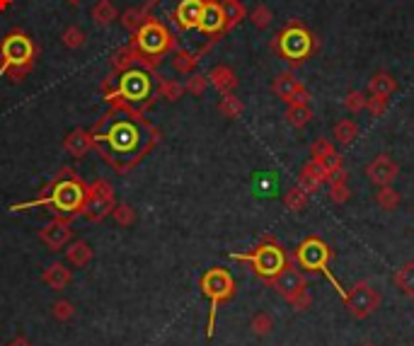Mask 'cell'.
<instances>
[{
    "label": "cell",
    "instance_id": "1",
    "mask_svg": "<svg viewBox=\"0 0 414 346\" xmlns=\"http://www.w3.org/2000/svg\"><path fill=\"white\" fill-rule=\"evenodd\" d=\"M92 146L102 152L116 172L126 175L153 150L158 143V131L129 104H116L95 129Z\"/></svg>",
    "mask_w": 414,
    "mask_h": 346
},
{
    "label": "cell",
    "instance_id": "2",
    "mask_svg": "<svg viewBox=\"0 0 414 346\" xmlns=\"http://www.w3.org/2000/svg\"><path fill=\"white\" fill-rule=\"evenodd\" d=\"M85 198H88V187H85L78 177L70 175L68 170H63V175L49 187V191H46L44 196H39L37 201H32V203H24V206H20V208L46 206L56 213V218L70 221V218L83 213Z\"/></svg>",
    "mask_w": 414,
    "mask_h": 346
},
{
    "label": "cell",
    "instance_id": "3",
    "mask_svg": "<svg viewBox=\"0 0 414 346\" xmlns=\"http://www.w3.org/2000/svg\"><path fill=\"white\" fill-rule=\"evenodd\" d=\"M272 49L286 61V63L296 68V65L305 63V61L318 51V39H315V34L310 32L300 19H291V22L274 37Z\"/></svg>",
    "mask_w": 414,
    "mask_h": 346
},
{
    "label": "cell",
    "instance_id": "4",
    "mask_svg": "<svg viewBox=\"0 0 414 346\" xmlns=\"http://www.w3.org/2000/svg\"><path fill=\"white\" fill-rule=\"evenodd\" d=\"M330 262H332V249L322 237L318 235H308L298 247H296V264H298L303 272L310 274H325L330 278V283L337 288L342 298H344V288L339 286V281L335 278V274L330 272Z\"/></svg>",
    "mask_w": 414,
    "mask_h": 346
},
{
    "label": "cell",
    "instance_id": "5",
    "mask_svg": "<svg viewBox=\"0 0 414 346\" xmlns=\"http://www.w3.org/2000/svg\"><path fill=\"white\" fill-rule=\"evenodd\" d=\"M230 257L238 259V262H250V264H252V269H254V274H257V276H262L264 281L274 278L276 274H279L281 269H284L286 264L291 262L289 254L284 252V247H281L272 235H264L262 242H259V247L254 249V252H250V254H230Z\"/></svg>",
    "mask_w": 414,
    "mask_h": 346
},
{
    "label": "cell",
    "instance_id": "6",
    "mask_svg": "<svg viewBox=\"0 0 414 346\" xmlns=\"http://www.w3.org/2000/svg\"><path fill=\"white\" fill-rule=\"evenodd\" d=\"M119 97L121 104L129 107H138L143 102H148L153 97V75L148 68H141V65H131L124 73L119 75V80L114 83V93H112L109 100Z\"/></svg>",
    "mask_w": 414,
    "mask_h": 346
},
{
    "label": "cell",
    "instance_id": "7",
    "mask_svg": "<svg viewBox=\"0 0 414 346\" xmlns=\"http://www.w3.org/2000/svg\"><path fill=\"white\" fill-rule=\"evenodd\" d=\"M199 286H201V293L208 298V303H211V315H208V337H213L218 308H221V303H228V300L235 296V278L230 276V272H226V269L213 267L204 274L201 281H199Z\"/></svg>",
    "mask_w": 414,
    "mask_h": 346
},
{
    "label": "cell",
    "instance_id": "8",
    "mask_svg": "<svg viewBox=\"0 0 414 346\" xmlns=\"http://www.w3.org/2000/svg\"><path fill=\"white\" fill-rule=\"evenodd\" d=\"M134 49H136L138 58H143L148 65H155L158 58L172 49V37L160 22L146 19V22L136 29Z\"/></svg>",
    "mask_w": 414,
    "mask_h": 346
},
{
    "label": "cell",
    "instance_id": "9",
    "mask_svg": "<svg viewBox=\"0 0 414 346\" xmlns=\"http://www.w3.org/2000/svg\"><path fill=\"white\" fill-rule=\"evenodd\" d=\"M0 68H10V65H17V68H32L34 61V44L27 34H8L0 44Z\"/></svg>",
    "mask_w": 414,
    "mask_h": 346
},
{
    "label": "cell",
    "instance_id": "10",
    "mask_svg": "<svg viewBox=\"0 0 414 346\" xmlns=\"http://www.w3.org/2000/svg\"><path fill=\"white\" fill-rule=\"evenodd\" d=\"M344 305L351 313L354 320H366L381 308V293L371 286L368 281H359L351 286V291L344 293Z\"/></svg>",
    "mask_w": 414,
    "mask_h": 346
},
{
    "label": "cell",
    "instance_id": "11",
    "mask_svg": "<svg viewBox=\"0 0 414 346\" xmlns=\"http://www.w3.org/2000/svg\"><path fill=\"white\" fill-rule=\"evenodd\" d=\"M112 208H114V191H112L109 182L100 180L92 187H88V198H85V206L80 216H85L92 223H100L107 216H112Z\"/></svg>",
    "mask_w": 414,
    "mask_h": 346
},
{
    "label": "cell",
    "instance_id": "12",
    "mask_svg": "<svg viewBox=\"0 0 414 346\" xmlns=\"http://www.w3.org/2000/svg\"><path fill=\"white\" fill-rule=\"evenodd\" d=\"M267 283L284 300H291L293 296H298L300 291H305V288H308V278H305L303 269H298L293 262L286 264V267L281 269V272L276 274L274 278H269Z\"/></svg>",
    "mask_w": 414,
    "mask_h": 346
},
{
    "label": "cell",
    "instance_id": "13",
    "mask_svg": "<svg viewBox=\"0 0 414 346\" xmlns=\"http://www.w3.org/2000/svg\"><path fill=\"white\" fill-rule=\"evenodd\" d=\"M364 175L368 177V182L376 187H388L395 182V177L400 175V165H397L395 160H392L388 152H381V155H376L371 162L364 167Z\"/></svg>",
    "mask_w": 414,
    "mask_h": 346
},
{
    "label": "cell",
    "instance_id": "14",
    "mask_svg": "<svg viewBox=\"0 0 414 346\" xmlns=\"http://www.w3.org/2000/svg\"><path fill=\"white\" fill-rule=\"evenodd\" d=\"M197 29L206 37H218L226 32V17H223L221 0H204L201 17H199Z\"/></svg>",
    "mask_w": 414,
    "mask_h": 346
},
{
    "label": "cell",
    "instance_id": "15",
    "mask_svg": "<svg viewBox=\"0 0 414 346\" xmlns=\"http://www.w3.org/2000/svg\"><path fill=\"white\" fill-rule=\"evenodd\" d=\"M39 237L44 240L46 247L63 249L70 242V237H73V230H70V223L66 218H54L39 230Z\"/></svg>",
    "mask_w": 414,
    "mask_h": 346
},
{
    "label": "cell",
    "instance_id": "16",
    "mask_svg": "<svg viewBox=\"0 0 414 346\" xmlns=\"http://www.w3.org/2000/svg\"><path fill=\"white\" fill-rule=\"evenodd\" d=\"M303 90H308V88H305V83L296 73H291V70H284V73H279L274 78V83H272V93L281 102H286V104H291V102L298 97Z\"/></svg>",
    "mask_w": 414,
    "mask_h": 346
},
{
    "label": "cell",
    "instance_id": "17",
    "mask_svg": "<svg viewBox=\"0 0 414 346\" xmlns=\"http://www.w3.org/2000/svg\"><path fill=\"white\" fill-rule=\"evenodd\" d=\"M201 10H204V0H180L172 13V22L182 29V32H192L197 29L199 17H201Z\"/></svg>",
    "mask_w": 414,
    "mask_h": 346
},
{
    "label": "cell",
    "instance_id": "18",
    "mask_svg": "<svg viewBox=\"0 0 414 346\" xmlns=\"http://www.w3.org/2000/svg\"><path fill=\"white\" fill-rule=\"evenodd\" d=\"M327 182H330V177H327L325 167H322L320 162L308 160L303 167H300L298 187H300L303 191H308V194H315V191H318L322 184H327Z\"/></svg>",
    "mask_w": 414,
    "mask_h": 346
},
{
    "label": "cell",
    "instance_id": "19",
    "mask_svg": "<svg viewBox=\"0 0 414 346\" xmlns=\"http://www.w3.org/2000/svg\"><path fill=\"white\" fill-rule=\"evenodd\" d=\"M208 85H213L221 95H230L238 88V75H235V70L228 68V65H216V68L208 73Z\"/></svg>",
    "mask_w": 414,
    "mask_h": 346
},
{
    "label": "cell",
    "instance_id": "20",
    "mask_svg": "<svg viewBox=\"0 0 414 346\" xmlns=\"http://www.w3.org/2000/svg\"><path fill=\"white\" fill-rule=\"evenodd\" d=\"M63 148L68 150L73 157H83L90 148H95V146H92V134L90 131H83V129L73 131V134L66 136Z\"/></svg>",
    "mask_w": 414,
    "mask_h": 346
},
{
    "label": "cell",
    "instance_id": "21",
    "mask_svg": "<svg viewBox=\"0 0 414 346\" xmlns=\"http://www.w3.org/2000/svg\"><path fill=\"white\" fill-rule=\"evenodd\" d=\"M327 187H330V201L332 203H346L351 198V189H349V172L346 170H339L335 177H332L330 182H327Z\"/></svg>",
    "mask_w": 414,
    "mask_h": 346
},
{
    "label": "cell",
    "instance_id": "22",
    "mask_svg": "<svg viewBox=\"0 0 414 346\" xmlns=\"http://www.w3.org/2000/svg\"><path fill=\"white\" fill-rule=\"evenodd\" d=\"M92 257H95V252H92V247L83 240L68 242V247H66V259L78 269L88 267V264L92 262Z\"/></svg>",
    "mask_w": 414,
    "mask_h": 346
},
{
    "label": "cell",
    "instance_id": "23",
    "mask_svg": "<svg viewBox=\"0 0 414 346\" xmlns=\"http://www.w3.org/2000/svg\"><path fill=\"white\" fill-rule=\"evenodd\" d=\"M397 90V80L392 78L388 70H378V73L371 75L368 80V93L371 95H383V97H390Z\"/></svg>",
    "mask_w": 414,
    "mask_h": 346
},
{
    "label": "cell",
    "instance_id": "24",
    "mask_svg": "<svg viewBox=\"0 0 414 346\" xmlns=\"http://www.w3.org/2000/svg\"><path fill=\"white\" fill-rule=\"evenodd\" d=\"M44 283L49 288H54V291H63V288L70 283V269L61 262H54L44 272Z\"/></svg>",
    "mask_w": 414,
    "mask_h": 346
},
{
    "label": "cell",
    "instance_id": "25",
    "mask_svg": "<svg viewBox=\"0 0 414 346\" xmlns=\"http://www.w3.org/2000/svg\"><path fill=\"white\" fill-rule=\"evenodd\" d=\"M392 281H395L397 291H400L402 296L414 300V262L402 264V267L395 272V276H392Z\"/></svg>",
    "mask_w": 414,
    "mask_h": 346
},
{
    "label": "cell",
    "instance_id": "26",
    "mask_svg": "<svg viewBox=\"0 0 414 346\" xmlns=\"http://www.w3.org/2000/svg\"><path fill=\"white\" fill-rule=\"evenodd\" d=\"M284 116H286V121H289V126H293V129H305V126L313 121V109H310V104H289Z\"/></svg>",
    "mask_w": 414,
    "mask_h": 346
},
{
    "label": "cell",
    "instance_id": "27",
    "mask_svg": "<svg viewBox=\"0 0 414 346\" xmlns=\"http://www.w3.org/2000/svg\"><path fill=\"white\" fill-rule=\"evenodd\" d=\"M332 136L339 146H351L359 136V126H356L354 119H339L332 129Z\"/></svg>",
    "mask_w": 414,
    "mask_h": 346
},
{
    "label": "cell",
    "instance_id": "28",
    "mask_svg": "<svg viewBox=\"0 0 414 346\" xmlns=\"http://www.w3.org/2000/svg\"><path fill=\"white\" fill-rule=\"evenodd\" d=\"M221 8H223V17H226V32L233 29L235 24H240L247 15L245 5L240 0H221Z\"/></svg>",
    "mask_w": 414,
    "mask_h": 346
},
{
    "label": "cell",
    "instance_id": "29",
    "mask_svg": "<svg viewBox=\"0 0 414 346\" xmlns=\"http://www.w3.org/2000/svg\"><path fill=\"white\" fill-rule=\"evenodd\" d=\"M116 17H119V13H116L112 0H100V3L92 8V19H95L97 24H102V27H109L112 22H116Z\"/></svg>",
    "mask_w": 414,
    "mask_h": 346
},
{
    "label": "cell",
    "instance_id": "30",
    "mask_svg": "<svg viewBox=\"0 0 414 346\" xmlns=\"http://www.w3.org/2000/svg\"><path fill=\"white\" fill-rule=\"evenodd\" d=\"M308 201H310V194L300 189L298 184L291 187V189L284 194V206L289 208V211H293V213L305 211V208H308Z\"/></svg>",
    "mask_w": 414,
    "mask_h": 346
},
{
    "label": "cell",
    "instance_id": "31",
    "mask_svg": "<svg viewBox=\"0 0 414 346\" xmlns=\"http://www.w3.org/2000/svg\"><path fill=\"white\" fill-rule=\"evenodd\" d=\"M402 196L397 189H392V184L388 187H376V203L383 208V211H395L400 206Z\"/></svg>",
    "mask_w": 414,
    "mask_h": 346
},
{
    "label": "cell",
    "instance_id": "32",
    "mask_svg": "<svg viewBox=\"0 0 414 346\" xmlns=\"http://www.w3.org/2000/svg\"><path fill=\"white\" fill-rule=\"evenodd\" d=\"M218 111H221L223 116H228V119H238L245 111V104H243V100L230 93V95H223L221 102H218Z\"/></svg>",
    "mask_w": 414,
    "mask_h": 346
},
{
    "label": "cell",
    "instance_id": "33",
    "mask_svg": "<svg viewBox=\"0 0 414 346\" xmlns=\"http://www.w3.org/2000/svg\"><path fill=\"white\" fill-rule=\"evenodd\" d=\"M194 65H197V56L189 54V51L184 49H175L172 51V68L177 70V73H192Z\"/></svg>",
    "mask_w": 414,
    "mask_h": 346
},
{
    "label": "cell",
    "instance_id": "34",
    "mask_svg": "<svg viewBox=\"0 0 414 346\" xmlns=\"http://www.w3.org/2000/svg\"><path fill=\"white\" fill-rule=\"evenodd\" d=\"M250 329H252L254 337H269L274 329V320L269 313H257L252 320H250Z\"/></svg>",
    "mask_w": 414,
    "mask_h": 346
},
{
    "label": "cell",
    "instance_id": "35",
    "mask_svg": "<svg viewBox=\"0 0 414 346\" xmlns=\"http://www.w3.org/2000/svg\"><path fill=\"white\" fill-rule=\"evenodd\" d=\"M250 19H252V24L257 29H267L269 24H272V19H274V13H272V8H269V5L259 3V5H254V8H252Z\"/></svg>",
    "mask_w": 414,
    "mask_h": 346
},
{
    "label": "cell",
    "instance_id": "36",
    "mask_svg": "<svg viewBox=\"0 0 414 346\" xmlns=\"http://www.w3.org/2000/svg\"><path fill=\"white\" fill-rule=\"evenodd\" d=\"M112 218H114L119 226L129 228L136 223V211L129 206V203H114V208H112Z\"/></svg>",
    "mask_w": 414,
    "mask_h": 346
},
{
    "label": "cell",
    "instance_id": "37",
    "mask_svg": "<svg viewBox=\"0 0 414 346\" xmlns=\"http://www.w3.org/2000/svg\"><path fill=\"white\" fill-rule=\"evenodd\" d=\"M158 93H160V97L175 102V100H180L184 95V85L177 83L175 78H162L160 80V90H158Z\"/></svg>",
    "mask_w": 414,
    "mask_h": 346
},
{
    "label": "cell",
    "instance_id": "38",
    "mask_svg": "<svg viewBox=\"0 0 414 346\" xmlns=\"http://www.w3.org/2000/svg\"><path fill=\"white\" fill-rule=\"evenodd\" d=\"M184 90H187V93H192L194 97H201V95L208 90V75H201V73H189L187 83H184Z\"/></svg>",
    "mask_w": 414,
    "mask_h": 346
},
{
    "label": "cell",
    "instance_id": "39",
    "mask_svg": "<svg viewBox=\"0 0 414 346\" xmlns=\"http://www.w3.org/2000/svg\"><path fill=\"white\" fill-rule=\"evenodd\" d=\"M335 150H337V148H335V143H332V141L318 139V141H313V146H310V160L322 162L327 155H332Z\"/></svg>",
    "mask_w": 414,
    "mask_h": 346
},
{
    "label": "cell",
    "instance_id": "40",
    "mask_svg": "<svg viewBox=\"0 0 414 346\" xmlns=\"http://www.w3.org/2000/svg\"><path fill=\"white\" fill-rule=\"evenodd\" d=\"M344 107L351 114H359V111L366 109V95L361 93V90H349V93L344 95Z\"/></svg>",
    "mask_w": 414,
    "mask_h": 346
},
{
    "label": "cell",
    "instance_id": "41",
    "mask_svg": "<svg viewBox=\"0 0 414 346\" xmlns=\"http://www.w3.org/2000/svg\"><path fill=\"white\" fill-rule=\"evenodd\" d=\"M388 102H390V97H383V95H371V97H366V109L364 111H368L373 119H378V116L385 114Z\"/></svg>",
    "mask_w": 414,
    "mask_h": 346
},
{
    "label": "cell",
    "instance_id": "42",
    "mask_svg": "<svg viewBox=\"0 0 414 346\" xmlns=\"http://www.w3.org/2000/svg\"><path fill=\"white\" fill-rule=\"evenodd\" d=\"M51 310H54V317L59 320V322H70V320L75 317V305L70 303V300H56Z\"/></svg>",
    "mask_w": 414,
    "mask_h": 346
},
{
    "label": "cell",
    "instance_id": "43",
    "mask_svg": "<svg viewBox=\"0 0 414 346\" xmlns=\"http://www.w3.org/2000/svg\"><path fill=\"white\" fill-rule=\"evenodd\" d=\"M134 61H138V54H136V49H134V44L131 47H124V49H119L114 54V68H131V63Z\"/></svg>",
    "mask_w": 414,
    "mask_h": 346
},
{
    "label": "cell",
    "instance_id": "44",
    "mask_svg": "<svg viewBox=\"0 0 414 346\" xmlns=\"http://www.w3.org/2000/svg\"><path fill=\"white\" fill-rule=\"evenodd\" d=\"M63 44L68 49H80L85 44V32L80 27H68L63 32Z\"/></svg>",
    "mask_w": 414,
    "mask_h": 346
},
{
    "label": "cell",
    "instance_id": "45",
    "mask_svg": "<svg viewBox=\"0 0 414 346\" xmlns=\"http://www.w3.org/2000/svg\"><path fill=\"white\" fill-rule=\"evenodd\" d=\"M286 303H289L291 308L296 310V313H305V310H310V305H313V296H310V291L305 288V291H300L298 296L286 300Z\"/></svg>",
    "mask_w": 414,
    "mask_h": 346
},
{
    "label": "cell",
    "instance_id": "46",
    "mask_svg": "<svg viewBox=\"0 0 414 346\" xmlns=\"http://www.w3.org/2000/svg\"><path fill=\"white\" fill-rule=\"evenodd\" d=\"M141 17H143L141 10H129V13L124 15V24L131 29V32H136V29L141 27L143 22H146V19H141Z\"/></svg>",
    "mask_w": 414,
    "mask_h": 346
},
{
    "label": "cell",
    "instance_id": "47",
    "mask_svg": "<svg viewBox=\"0 0 414 346\" xmlns=\"http://www.w3.org/2000/svg\"><path fill=\"white\" fill-rule=\"evenodd\" d=\"M8 346H32V342H27L24 337H15Z\"/></svg>",
    "mask_w": 414,
    "mask_h": 346
},
{
    "label": "cell",
    "instance_id": "48",
    "mask_svg": "<svg viewBox=\"0 0 414 346\" xmlns=\"http://www.w3.org/2000/svg\"><path fill=\"white\" fill-rule=\"evenodd\" d=\"M13 5V0H0V10H8Z\"/></svg>",
    "mask_w": 414,
    "mask_h": 346
},
{
    "label": "cell",
    "instance_id": "49",
    "mask_svg": "<svg viewBox=\"0 0 414 346\" xmlns=\"http://www.w3.org/2000/svg\"><path fill=\"white\" fill-rule=\"evenodd\" d=\"M359 346H378V344H373V342H364V344H359Z\"/></svg>",
    "mask_w": 414,
    "mask_h": 346
},
{
    "label": "cell",
    "instance_id": "50",
    "mask_svg": "<svg viewBox=\"0 0 414 346\" xmlns=\"http://www.w3.org/2000/svg\"><path fill=\"white\" fill-rule=\"evenodd\" d=\"M68 3H80V0H68Z\"/></svg>",
    "mask_w": 414,
    "mask_h": 346
}]
</instances>
